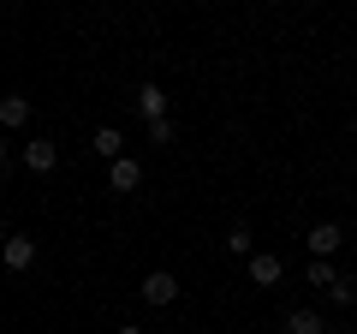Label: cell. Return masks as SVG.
<instances>
[{
    "label": "cell",
    "mask_w": 357,
    "mask_h": 334,
    "mask_svg": "<svg viewBox=\"0 0 357 334\" xmlns=\"http://www.w3.org/2000/svg\"><path fill=\"white\" fill-rule=\"evenodd\" d=\"M286 334H328V328H321L316 310H292V317H286Z\"/></svg>",
    "instance_id": "11"
},
{
    "label": "cell",
    "mask_w": 357,
    "mask_h": 334,
    "mask_svg": "<svg viewBox=\"0 0 357 334\" xmlns=\"http://www.w3.org/2000/svg\"><path fill=\"white\" fill-rule=\"evenodd\" d=\"M0 161H6V131H0Z\"/></svg>",
    "instance_id": "17"
},
{
    "label": "cell",
    "mask_w": 357,
    "mask_h": 334,
    "mask_svg": "<svg viewBox=\"0 0 357 334\" xmlns=\"http://www.w3.org/2000/svg\"><path fill=\"white\" fill-rule=\"evenodd\" d=\"M54 161H60V143L54 138H30L24 143V167L30 173H54Z\"/></svg>",
    "instance_id": "4"
},
{
    "label": "cell",
    "mask_w": 357,
    "mask_h": 334,
    "mask_svg": "<svg viewBox=\"0 0 357 334\" xmlns=\"http://www.w3.org/2000/svg\"><path fill=\"white\" fill-rule=\"evenodd\" d=\"M333 334H345V328H333Z\"/></svg>",
    "instance_id": "18"
},
{
    "label": "cell",
    "mask_w": 357,
    "mask_h": 334,
    "mask_svg": "<svg viewBox=\"0 0 357 334\" xmlns=\"http://www.w3.org/2000/svg\"><path fill=\"white\" fill-rule=\"evenodd\" d=\"M0 263H6V275H24L30 263H36V239H30V233H13V239L0 245Z\"/></svg>",
    "instance_id": "2"
},
{
    "label": "cell",
    "mask_w": 357,
    "mask_h": 334,
    "mask_svg": "<svg viewBox=\"0 0 357 334\" xmlns=\"http://www.w3.org/2000/svg\"><path fill=\"white\" fill-rule=\"evenodd\" d=\"M304 245H310V251H316V257H333V251H340V245H345V227H340V221H316Z\"/></svg>",
    "instance_id": "3"
},
{
    "label": "cell",
    "mask_w": 357,
    "mask_h": 334,
    "mask_svg": "<svg viewBox=\"0 0 357 334\" xmlns=\"http://www.w3.org/2000/svg\"><path fill=\"white\" fill-rule=\"evenodd\" d=\"M137 114L149 119V126L167 119V90H161V84H143V90H137Z\"/></svg>",
    "instance_id": "7"
},
{
    "label": "cell",
    "mask_w": 357,
    "mask_h": 334,
    "mask_svg": "<svg viewBox=\"0 0 357 334\" xmlns=\"http://www.w3.org/2000/svg\"><path fill=\"white\" fill-rule=\"evenodd\" d=\"M304 281H310V286H321V293H328V286L340 281V269H333L328 257H316V263H310V269H304Z\"/></svg>",
    "instance_id": "10"
},
{
    "label": "cell",
    "mask_w": 357,
    "mask_h": 334,
    "mask_svg": "<svg viewBox=\"0 0 357 334\" xmlns=\"http://www.w3.org/2000/svg\"><path fill=\"white\" fill-rule=\"evenodd\" d=\"M280 275H286V263L274 251H250V281L256 286H280Z\"/></svg>",
    "instance_id": "5"
},
{
    "label": "cell",
    "mask_w": 357,
    "mask_h": 334,
    "mask_svg": "<svg viewBox=\"0 0 357 334\" xmlns=\"http://www.w3.org/2000/svg\"><path fill=\"white\" fill-rule=\"evenodd\" d=\"M30 126V102L24 96H0V131H18Z\"/></svg>",
    "instance_id": "8"
},
{
    "label": "cell",
    "mask_w": 357,
    "mask_h": 334,
    "mask_svg": "<svg viewBox=\"0 0 357 334\" xmlns=\"http://www.w3.org/2000/svg\"><path fill=\"white\" fill-rule=\"evenodd\" d=\"M149 143H173V119H155V126H149Z\"/></svg>",
    "instance_id": "14"
},
{
    "label": "cell",
    "mask_w": 357,
    "mask_h": 334,
    "mask_svg": "<svg viewBox=\"0 0 357 334\" xmlns=\"http://www.w3.org/2000/svg\"><path fill=\"white\" fill-rule=\"evenodd\" d=\"M89 150L102 155V161H119V155H126V138H119V126H102L96 138H89Z\"/></svg>",
    "instance_id": "9"
},
{
    "label": "cell",
    "mask_w": 357,
    "mask_h": 334,
    "mask_svg": "<svg viewBox=\"0 0 357 334\" xmlns=\"http://www.w3.org/2000/svg\"><path fill=\"white\" fill-rule=\"evenodd\" d=\"M114 334H143V328H137V322H126V328H114Z\"/></svg>",
    "instance_id": "15"
},
{
    "label": "cell",
    "mask_w": 357,
    "mask_h": 334,
    "mask_svg": "<svg viewBox=\"0 0 357 334\" xmlns=\"http://www.w3.org/2000/svg\"><path fill=\"white\" fill-rule=\"evenodd\" d=\"M227 251H232V257H250V227H244V221L227 233Z\"/></svg>",
    "instance_id": "13"
},
{
    "label": "cell",
    "mask_w": 357,
    "mask_h": 334,
    "mask_svg": "<svg viewBox=\"0 0 357 334\" xmlns=\"http://www.w3.org/2000/svg\"><path fill=\"white\" fill-rule=\"evenodd\" d=\"M107 185H114V191H137V185H143V167L131 161V155H119V161H107Z\"/></svg>",
    "instance_id": "6"
},
{
    "label": "cell",
    "mask_w": 357,
    "mask_h": 334,
    "mask_svg": "<svg viewBox=\"0 0 357 334\" xmlns=\"http://www.w3.org/2000/svg\"><path fill=\"white\" fill-rule=\"evenodd\" d=\"M328 305H340V310H345V305H357V286L345 281V275H340V281L328 286Z\"/></svg>",
    "instance_id": "12"
},
{
    "label": "cell",
    "mask_w": 357,
    "mask_h": 334,
    "mask_svg": "<svg viewBox=\"0 0 357 334\" xmlns=\"http://www.w3.org/2000/svg\"><path fill=\"white\" fill-rule=\"evenodd\" d=\"M6 239H13V233H6V221H0V245H6Z\"/></svg>",
    "instance_id": "16"
},
{
    "label": "cell",
    "mask_w": 357,
    "mask_h": 334,
    "mask_svg": "<svg viewBox=\"0 0 357 334\" xmlns=\"http://www.w3.org/2000/svg\"><path fill=\"white\" fill-rule=\"evenodd\" d=\"M137 298H143V305H173V298H178V275L173 269H149L143 286H137Z\"/></svg>",
    "instance_id": "1"
}]
</instances>
